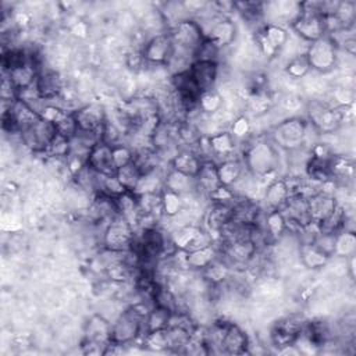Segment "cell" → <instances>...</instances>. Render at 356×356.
Masks as SVG:
<instances>
[{
  "mask_svg": "<svg viewBox=\"0 0 356 356\" xmlns=\"http://www.w3.org/2000/svg\"><path fill=\"white\" fill-rule=\"evenodd\" d=\"M149 310L150 309L143 303H139L122 312L111 324V341L120 345H127L135 341L145 325V318Z\"/></svg>",
  "mask_w": 356,
  "mask_h": 356,
  "instance_id": "1",
  "label": "cell"
},
{
  "mask_svg": "<svg viewBox=\"0 0 356 356\" xmlns=\"http://www.w3.org/2000/svg\"><path fill=\"white\" fill-rule=\"evenodd\" d=\"M168 33L172 40V53L189 57L195 61L196 51L206 39L199 24L195 19L186 18L174 24Z\"/></svg>",
  "mask_w": 356,
  "mask_h": 356,
  "instance_id": "2",
  "label": "cell"
},
{
  "mask_svg": "<svg viewBox=\"0 0 356 356\" xmlns=\"http://www.w3.org/2000/svg\"><path fill=\"white\" fill-rule=\"evenodd\" d=\"M243 156V164L253 175L264 177L278 167L277 150L267 140H256L249 145Z\"/></svg>",
  "mask_w": 356,
  "mask_h": 356,
  "instance_id": "3",
  "label": "cell"
},
{
  "mask_svg": "<svg viewBox=\"0 0 356 356\" xmlns=\"http://www.w3.org/2000/svg\"><path fill=\"white\" fill-rule=\"evenodd\" d=\"M305 54L310 68L321 74L331 71L338 63V46L327 35L312 42Z\"/></svg>",
  "mask_w": 356,
  "mask_h": 356,
  "instance_id": "4",
  "label": "cell"
},
{
  "mask_svg": "<svg viewBox=\"0 0 356 356\" xmlns=\"http://www.w3.org/2000/svg\"><path fill=\"white\" fill-rule=\"evenodd\" d=\"M108 342H111V323L100 314H93L85 324L83 352L89 355L103 353Z\"/></svg>",
  "mask_w": 356,
  "mask_h": 356,
  "instance_id": "5",
  "label": "cell"
},
{
  "mask_svg": "<svg viewBox=\"0 0 356 356\" xmlns=\"http://www.w3.org/2000/svg\"><path fill=\"white\" fill-rule=\"evenodd\" d=\"M274 143L286 150L299 149L307 138V124L298 117H291L280 122L273 134Z\"/></svg>",
  "mask_w": 356,
  "mask_h": 356,
  "instance_id": "6",
  "label": "cell"
},
{
  "mask_svg": "<svg viewBox=\"0 0 356 356\" xmlns=\"http://www.w3.org/2000/svg\"><path fill=\"white\" fill-rule=\"evenodd\" d=\"M134 241H135L134 227L120 214L111 218V221L108 222V225L103 232V245L106 249H110V250L127 252L131 249Z\"/></svg>",
  "mask_w": 356,
  "mask_h": 356,
  "instance_id": "7",
  "label": "cell"
},
{
  "mask_svg": "<svg viewBox=\"0 0 356 356\" xmlns=\"http://www.w3.org/2000/svg\"><path fill=\"white\" fill-rule=\"evenodd\" d=\"M22 143L33 152H47L57 136L56 125L44 118H38L33 124L19 132Z\"/></svg>",
  "mask_w": 356,
  "mask_h": 356,
  "instance_id": "8",
  "label": "cell"
},
{
  "mask_svg": "<svg viewBox=\"0 0 356 356\" xmlns=\"http://www.w3.org/2000/svg\"><path fill=\"white\" fill-rule=\"evenodd\" d=\"M293 32L306 42H314L327 35L324 17L302 3V11L291 25Z\"/></svg>",
  "mask_w": 356,
  "mask_h": 356,
  "instance_id": "9",
  "label": "cell"
},
{
  "mask_svg": "<svg viewBox=\"0 0 356 356\" xmlns=\"http://www.w3.org/2000/svg\"><path fill=\"white\" fill-rule=\"evenodd\" d=\"M172 51V40L168 32L156 33L149 38L142 49V57L149 64H167Z\"/></svg>",
  "mask_w": 356,
  "mask_h": 356,
  "instance_id": "10",
  "label": "cell"
},
{
  "mask_svg": "<svg viewBox=\"0 0 356 356\" xmlns=\"http://www.w3.org/2000/svg\"><path fill=\"white\" fill-rule=\"evenodd\" d=\"M305 327H306V321L303 320V317L296 314L286 316L275 323L271 331V341L278 348L293 343L295 339L305 330Z\"/></svg>",
  "mask_w": 356,
  "mask_h": 356,
  "instance_id": "11",
  "label": "cell"
},
{
  "mask_svg": "<svg viewBox=\"0 0 356 356\" xmlns=\"http://www.w3.org/2000/svg\"><path fill=\"white\" fill-rule=\"evenodd\" d=\"M288 32L284 26L266 24L257 35V44L261 50V53L267 57L275 56L286 43L288 40Z\"/></svg>",
  "mask_w": 356,
  "mask_h": 356,
  "instance_id": "12",
  "label": "cell"
},
{
  "mask_svg": "<svg viewBox=\"0 0 356 356\" xmlns=\"http://www.w3.org/2000/svg\"><path fill=\"white\" fill-rule=\"evenodd\" d=\"M79 131L97 132L102 129L106 120L104 107L99 103H89L72 111Z\"/></svg>",
  "mask_w": 356,
  "mask_h": 356,
  "instance_id": "13",
  "label": "cell"
},
{
  "mask_svg": "<svg viewBox=\"0 0 356 356\" xmlns=\"http://www.w3.org/2000/svg\"><path fill=\"white\" fill-rule=\"evenodd\" d=\"M302 11V3L296 1H271L263 3V15L270 17V22L273 25L281 26L284 22H289L291 25L298 18Z\"/></svg>",
  "mask_w": 356,
  "mask_h": 356,
  "instance_id": "14",
  "label": "cell"
},
{
  "mask_svg": "<svg viewBox=\"0 0 356 356\" xmlns=\"http://www.w3.org/2000/svg\"><path fill=\"white\" fill-rule=\"evenodd\" d=\"M88 167L97 174L114 175L117 170L113 163V146L103 140L97 142L89 152Z\"/></svg>",
  "mask_w": 356,
  "mask_h": 356,
  "instance_id": "15",
  "label": "cell"
},
{
  "mask_svg": "<svg viewBox=\"0 0 356 356\" xmlns=\"http://www.w3.org/2000/svg\"><path fill=\"white\" fill-rule=\"evenodd\" d=\"M337 199L331 192L327 191H318L313 192L307 197V206H309V216L312 221L320 224L324 221L337 207Z\"/></svg>",
  "mask_w": 356,
  "mask_h": 356,
  "instance_id": "16",
  "label": "cell"
},
{
  "mask_svg": "<svg viewBox=\"0 0 356 356\" xmlns=\"http://www.w3.org/2000/svg\"><path fill=\"white\" fill-rule=\"evenodd\" d=\"M189 75L200 92L214 89L218 78V64L211 61H193L189 67Z\"/></svg>",
  "mask_w": 356,
  "mask_h": 356,
  "instance_id": "17",
  "label": "cell"
},
{
  "mask_svg": "<svg viewBox=\"0 0 356 356\" xmlns=\"http://www.w3.org/2000/svg\"><path fill=\"white\" fill-rule=\"evenodd\" d=\"M257 245L248 238L224 242V253L234 264H246L256 256Z\"/></svg>",
  "mask_w": 356,
  "mask_h": 356,
  "instance_id": "18",
  "label": "cell"
},
{
  "mask_svg": "<svg viewBox=\"0 0 356 356\" xmlns=\"http://www.w3.org/2000/svg\"><path fill=\"white\" fill-rule=\"evenodd\" d=\"M35 88L43 100L51 102L63 92L61 75L54 70H42L38 74Z\"/></svg>",
  "mask_w": 356,
  "mask_h": 356,
  "instance_id": "19",
  "label": "cell"
},
{
  "mask_svg": "<svg viewBox=\"0 0 356 356\" xmlns=\"http://www.w3.org/2000/svg\"><path fill=\"white\" fill-rule=\"evenodd\" d=\"M249 341L242 328L235 324H229L224 339L220 346V352L225 355H243L248 352Z\"/></svg>",
  "mask_w": 356,
  "mask_h": 356,
  "instance_id": "20",
  "label": "cell"
},
{
  "mask_svg": "<svg viewBox=\"0 0 356 356\" xmlns=\"http://www.w3.org/2000/svg\"><path fill=\"white\" fill-rule=\"evenodd\" d=\"M195 181H196V191L210 196L214 191H217L221 186L218 174H217V164L213 163L211 160H203L199 168V172L195 177Z\"/></svg>",
  "mask_w": 356,
  "mask_h": 356,
  "instance_id": "21",
  "label": "cell"
},
{
  "mask_svg": "<svg viewBox=\"0 0 356 356\" xmlns=\"http://www.w3.org/2000/svg\"><path fill=\"white\" fill-rule=\"evenodd\" d=\"M202 163H203V160L200 159V156L191 149L178 150L170 161L172 170H177L189 177H196Z\"/></svg>",
  "mask_w": 356,
  "mask_h": 356,
  "instance_id": "22",
  "label": "cell"
},
{
  "mask_svg": "<svg viewBox=\"0 0 356 356\" xmlns=\"http://www.w3.org/2000/svg\"><path fill=\"white\" fill-rule=\"evenodd\" d=\"M242 172H243V161H241L239 159L229 157V159L221 160L217 164V174H218L220 184L222 186L231 188L232 185H235L241 179Z\"/></svg>",
  "mask_w": 356,
  "mask_h": 356,
  "instance_id": "23",
  "label": "cell"
},
{
  "mask_svg": "<svg viewBox=\"0 0 356 356\" xmlns=\"http://www.w3.org/2000/svg\"><path fill=\"white\" fill-rule=\"evenodd\" d=\"M114 200H115L117 213L122 218H125L132 227L139 222L140 211H139V206H138V197L134 192L127 191L122 195L117 196Z\"/></svg>",
  "mask_w": 356,
  "mask_h": 356,
  "instance_id": "24",
  "label": "cell"
},
{
  "mask_svg": "<svg viewBox=\"0 0 356 356\" xmlns=\"http://www.w3.org/2000/svg\"><path fill=\"white\" fill-rule=\"evenodd\" d=\"M164 188L181 196H185L196 191V181L195 177H189L186 174L170 168V171L164 175Z\"/></svg>",
  "mask_w": 356,
  "mask_h": 356,
  "instance_id": "25",
  "label": "cell"
},
{
  "mask_svg": "<svg viewBox=\"0 0 356 356\" xmlns=\"http://www.w3.org/2000/svg\"><path fill=\"white\" fill-rule=\"evenodd\" d=\"M234 204H224V203H214L211 209L206 214V224L209 232L220 234L221 228L232 220V209Z\"/></svg>",
  "mask_w": 356,
  "mask_h": 356,
  "instance_id": "26",
  "label": "cell"
},
{
  "mask_svg": "<svg viewBox=\"0 0 356 356\" xmlns=\"http://www.w3.org/2000/svg\"><path fill=\"white\" fill-rule=\"evenodd\" d=\"M210 154L220 156L222 160L229 159L235 150L236 140L232 138L229 131H220L207 138Z\"/></svg>",
  "mask_w": 356,
  "mask_h": 356,
  "instance_id": "27",
  "label": "cell"
},
{
  "mask_svg": "<svg viewBox=\"0 0 356 356\" xmlns=\"http://www.w3.org/2000/svg\"><path fill=\"white\" fill-rule=\"evenodd\" d=\"M291 192L285 179L273 181L264 192V203L270 210H280L288 200Z\"/></svg>",
  "mask_w": 356,
  "mask_h": 356,
  "instance_id": "28",
  "label": "cell"
},
{
  "mask_svg": "<svg viewBox=\"0 0 356 356\" xmlns=\"http://www.w3.org/2000/svg\"><path fill=\"white\" fill-rule=\"evenodd\" d=\"M217 249L213 243L186 252V267L192 270H204L217 259Z\"/></svg>",
  "mask_w": 356,
  "mask_h": 356,
  "instance_id": "29",
  "label": "cell"
},
{
  "mask_svg": "<svg viewBox=\"0 0 356 356\" xmlns=\"http://www.w3.org/2000/svg\"><path fill=\"white\" fill-rule=\"evenodd\" d=\"M199 232L200 228L193 224L177 227L170 235V242L178 250H188V248L192 245L193 239L197 236Z\"/></svg>",
  "mask_w": 356,
  "mask_h": 356,
  "instance_id": "30",
  "label": "cell"
},
{
  "mask_svg": "<svg viewBox=\"0 0 356 356\" xmlns=\"http://www.w3.org/2000/svg\"><path fill=\"white\" fill-rule=\"evenodd\" d=\"M164 188V175H161L157 168L142 174L134 193L143 195V193H160Z\"/></svg>",
  "mask_w": 356,
  "mask_h": 356,
  "instance_id": "31",
  "label": "cell"
},
{
  "mask_svg": "<svg viewBox=\"0 0 356 356\" xmlns=\"http://www.w3.org/2000/svg\"><path fill=\"white\" fill-rule=\"evenodd\" d=\"M170 317H171V312L165 307L157 306L154 305L146 318H145V330L146 332H152V331H159V330H164L168 327L170 324Z\"/></svg>",
  "mask_w": 356,
  "mask_h": 356,
  "instance_id": "32",
  "label": "cell"
},
{
  "mask_svg": "<svg viewBox=\"0 0 356 356\" xmlns=\"http://www.w3.org/2000/svg\"><path fill=\"white\" fill-rule=\"evenodd\" d=\"M328 256L318 250L313 243H302L300 260L307 268H320L327 264Z\"/></svg>",
  "mask_w": 356,
  "mask_h": 356,
  "instance_id": "33",
  "label": "cell"
},
{
  "mask_svg": "<svg viewBox=\"0 0 356 356\" xmlns=\"http://www.w3.org/2000/svg\"><path fill=\"white\" fill-rule=\"evenodd\" d=\"M355 250H356V236L353 231H348L343 228L337 234L334 254L339 257H350L355 254Z\"/></svg>",
  "mask_w": 356,
  "mask_h": 356,
  "instance_id": "34",
  "label": "cell"
},
{
  "mask_svg": "<svg viewBox=\"0 0 356 356\" xmlns=\"http://www.w3.org/2000/svg\"><path fill=\"white\" fill-rule=\"evenodd\" d=\"M161 210H163V216L165 217H174L177 216L178 213L182 211L184 209V200H182V196L167 189V188H163L161 191Z\"/></svg>",
  "mask_w": 356,
  "mask_h": 356,
  "instance_id": "35",
  "label": "cell"
},
{
  "mask_svg": "<svg viewBox=\"0 0 356 356\" xmlns=\"http://www.w3.org/2000/svg\"><path fill=\"white\" fill-rule=\"evenodd\" d=\"M222 107V96L218 90L211 89L202 92L197 100V108L204 114H216Z\"/></svg>",
  "mask_w": 356,
  "mask_h": 356,
  "instance_id": "36",
  "label": "cell"
},
{
  "mask_svg": "<svg viewBox=\"0 0 356 356\" xmlns=\"http://www.w3.org/2000/svg\"><path fill=\"white\" fill-rule=\"evenodd\" d=\"M115 175H117L118 181L121 182V185H122L127 191L134 192L135 188H136V185H138V182H139V179H140V177H142V172L139 171V168H138V167L134 164V161H132V163H129V164H127V165L118 168V170L115 171Z\"/></svg>",
  "mask_w": 356,
  "mask_h": 356,
  "instance_id": "37",
  "label": "cell"
},
{
  "mask_svg": "<svg viewBox=\"0 0 356 356\" xmlns=\"http://www.w3.org/2000/svg\"><path fill=\"white\" fill-rule=\"evenodd\" d=\"M264 222H266L264 232L273 239H278L286 231V224L280 210H270L268 214H266Z\"/></svg>",
  "mask_w": 356,
  "mask_h": 356,
  "instance_id": "38",
  "label": "cell"
},
{
  "mask_svg": "<svg viewBox=\"0 0 356 356\" xmlns=\"http://www.w3.org/2000/svg\"><path fill=\"white\" fill-rule=\"evenodd\" d=\"M310 70L312 68H310V64H309L305 53L291 57V60L286 64V74L293 79H300V78L306 76Z\"/></svg>",
  "mask_w": 356,
  "mask_h": 356,
  "instance_id": "39",
  "label": "cell"
},
{
  "mask_svg": "<svg viewBox=\"0 0 356 356\" xmlns=\"http://www.w3.org/2000/svg\"><path fill=\"white\" fill-rule=\"evenodd\" d=\"M203 271V277L210 282V284H220L222 280L227 278L228 275V266L216 259L211 264H209Z\"/></svg>",
  "mask_w": 356,
  "mask_h": 356,
  "instance_id": "40",
  "label": "cell"
},
{
  "mask_svg": "<svg viewBox=\"0 0 356 356\" xmlns=\"http://www.w3.org/2000/svg\"><path fill=\"white\" fill-rule=\"evenodd\" d=\"M143 343L152 349V350H168V338H167V330H159L146 332Z\"/></svg>",
  "mask_w": 356,
  "mask_h": 356,
  "instance_id": "41",
  "label": "cell"
},
{
  "mask_svg": "<svg viewBox=\"0 0 356 356\" xmlns=\"http://www.w3.org/2000/svg\"><path fill=\"white\" fill-rule=\"evenodd\" d=\"M220 51L221 49L218 46H216L211 40L204 39L203 43L200 44V47L196 51L195 56V61H211V63H217L218 64V58H220Z\"/></svg>",
  "mask_w": 356,
  "mask_h": 356,
  "instance_id": "42",
  "label": "cell"
},
{
  "mask_svg": "<svg viewBox=\"0 0 356 356\" xmlns=\"http://www.w3.org/2000/svg\"><path fill=\"white\" fill-rule=\"evenodd\" d=\"M56 129H57V135L71 140L76 132H78V125L75 122V118L72 115V111L71 113H67L60 121H57L56 124Z\"/></svg>",
  "mask_w": 356,
  "mask_h": 356,
  "instance_id": "43",
  "label": "cell"
},
{
  "mask_svg": "<svg viewBox=\"0 0 356 356\" xmlns=\"http://www.w3.org/2000/svg\"><path fill=\"white\" fill-rule=\"evenodd\" d=\"M135 156V152L132 150V147L122 145V143H117L113 146V163L115 170L132 163Z\"/></svg>",
  "mask_w": 356,
  "mask_h": 356,
  "instance_id": "44",
  "label": "cell"
},
{
  "mask_svg": "<svg viewBox=\"0 0 356 356\" xmlns=\"http://www.w3.org/2000/svg\"><path fill=\"white\" fill-rule=\"evenodd\" d=\"M335 238L337 234L332 232H323L318 231V234L316 235V238L313 239V245L321 250L324 254H327L328 257H331L334 254V249H335Z\"/></svg>",
  "mask_w": 356,
  "mask_h": 356,
  "instance_id": "45",
  "label": "cell"
},
{
  "mask_svg": "<svg viewBox=\"0 0 356 356\" xmlns=\"http://www.w3.org/2000/svg\"><path fill=\"white\" fill-rule=\"evenodd\" d=\"M100 135H102V140L106 142L107 145H117L120 143V138H121V128L114 122L110 121L107 117L103 122V127L100 129Z\"/></svg>",
  "mask_w": 356,
  "mask_h": 356,
  "instance_id": "46",
  "label": "cell"
},
{
  "mask_svg": "<svg viewBox=\"0 0 356 356\" xmlns=\"http://www.w3.org/2000/svg\"><path fill=\"white\" fill-rule=\"evenodd\" d=\"M108 278L111 281H117V282H124V281H128L132 275V266L128 263V261H122V263H118L113 267H108L106 270Z\"/></svg>",
  "mask_w": 356,
  "mask_h": 356,
  "instance_id": "47",
  "label": "cell"
},
{
  "mask_svg": "<svg viewBox=\"0 0 356 356\" xmlns=\"http://www.w3.org/2000/svg\"><path fill=\"white\" fill-rule=\"evenodd\" d=\"M250 129H252L250 121L245 115H239V117H236L234 120V122L231 125L229 134L232 135V138L235 140H242V139H245L249 135Z\"/></svg>",
  "mask_w": 356,
  "mask_h": 356,
  "instance_id": "48",
  "label": "cell"
}]
</instances>
